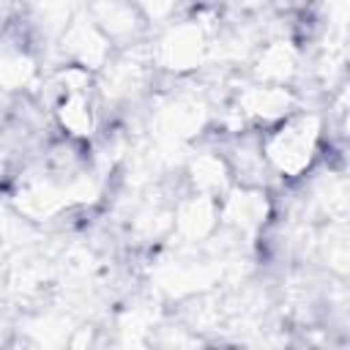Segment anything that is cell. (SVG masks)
<instances>
[{
    "label": "cell",
    "instance_id": "6da1fadb",
    "mask_svg": "<svg viewBox=\"0 0 350 350\" xmlns=\"http://www.w3.org/2000/svg\"><path fill=\"white\" fill-rule=\"evenodd\" d=\"M262 159L284 178H298L317 153V120L287 118L260 139Z\"/></svg>",
    "mask_w": 350,
    "mask_h": 350
}]
</instances>
